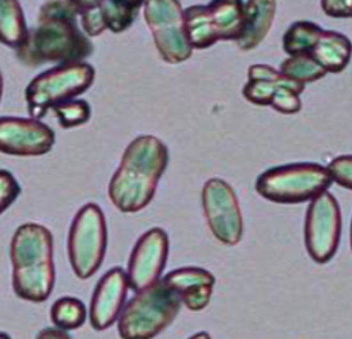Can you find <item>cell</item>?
<instances>
[{
	"instance_id": "f1b7e54d",
	"label": "cell",
	"mask_w": 352,
	"mask_h": 339,
	"mask_svg": "<svg viewBox=\"0 0 352 339\" xmlns=\"http://www.w3.org/2000/svg\"><path fill=\"white\" fill-rule=\"evenodd\" d=\"M36 339H72L70 338V335L66 332V331H62V329H58V328H45L42 329Z\"/></svg>"
},
{
	"instance_id": "2e32d148",
	"label": "cell",
	"mask_w": 352,
	"mask_h": 339,
	"mask_svg": "<svg viewBox=\"0 0 352 339\" xmlns=\"http://www.w3.org/2000/svg\"><path fill=\"white\" fill-rule=\"evenodd\" d=\"M162 282L178 295L189 311L199 312L209 305L212 298L215 276L204 267L185 266L165 275Z\"/></svg>"
},
{
	"instance_id": "603a6c76",
	"label": "cell",
	"mask_w": 352,
	"mask_h": 339,
	"mask_svg": "<svg viewBox=\"0 0 352 339\" xmlns=\"http://www.w3.org/2000/svg\"><path fill=\"white\" fill-rule=\"evenodd\" d=\"M279 72L302 85L320 80L328 75L320 65H316L307 55L289 56L283 62V65H280Z\"/></svg>"
},
{
	"instance_id": "d6986e66",
	"label": "cell",
	"mask_w": 352,
	"mask_h": 339,
	"mask_svg": "<svg viewBox=\"0 0 352 339\" xmlns=\"http://www.w3.org/2000/svg\"><path fill=\"white\" fill-rule=\"evenodd\" d=\"M28 33L21 3L16 0H0V43L19 49L25 43Z\"/></svg>"
},
{
	"instance_id": "3957f363",
	"label": "cell",
	"mask_w": 352,
	"mask_h": 339,
	"mask_svg": "<svg viewBox=\"0 0 352 339\" xmlns=\"http://www.w3.org/2000/svg\"><path fill=\"white\" fill-rule=\"evenodd\" d=\"M9 254L16 296L33 303L47 300L56 281L52 232L34 222L21 225L10 241Z\"/></svg>"
},
{
	"instance_id": "5bb4252c",
	"label": "cell",
	"mask_w": 352,
	"mask_h": 339,
	"mask_svg": "<svg viewBox=\"0 0 352 339\" xmlns=\"http://www.w3.org/2000/svg\"><path fill=\"white\" fill-rule=\"evenodd\" d=\"M129 291L126 272L119 266L112 267L98 282L91 300L89 319L96 331L111 328L120 315Z\"/></svg>"
},
{
	"instance_id": "44dd1931",
	"label": "cell",
	"mask_w": 352,
	"mask_h": 339,
	"mask_svg": "<svg viewBox=\"0 0 352 339\" xmlns=\"http://www.w3.org/2000/svg\"><path fill=\"white\" fill-rule=\"evenodd\" d=\"M322 28L314 22L302 21L294 23L284 34L283 46L289 56L307 55V53L318 42Z\"/></svg>"
},
{
	"instance_id": "6da1fadb",
	"label": "cell",
	"mask_w": 352,
	"mask_h": 339,
	"mask_svg": "<svg viewBox=\"0 0 352 339\" xmlns=\"http://www.w3.org/2000/svg\"><path fill=\"white\" fill-rule=\"evenodd\" d=\"M83 2L58 0L46 2L38 16V25L29 30L16 56L28 66L43 63H78L89 58L94 43L79 29Z\"/></svg>"
},
{
	"instance_id": "5b68a950",
	"label": "cell",
	"mask_w": 352,
	"mask_h": 339,
	"mask_svg": "<svg viewBox=\"0 0 352 339\" xmlns=\"http://www.w3.org/2000/svg\"><path fill=\"white\" fill-rule=\"evenodd\" d=\"M95 67L86 62L52 67L29 82L25 91L32 119H42L49 109L83 95L95 80Z\"/></svg>"
},
{
	"instance_id": "ffe728a7",
	"label": "cell",
	"mask_w": 352,
	"mask_h": 339,
	"mask_svg": "<svg viewBox=\"0 0 352 339\" xmlns=\"http://www.w3.org/2000/svg\"><path fill=\"white\" fill-rule=\"evenodd\" d=\"M87 318L85 303L74 296H63L55 300L50 308V320L55 328L62 331H75L83 327Z\"/></svg>"
},
{
	"instance_id": "d4e9b609",
	"label": "cell",
	"mask_w": 352,
	"mask_h": 339,
	"mask_svg": "<svg viewBox=\"0 0 352 339\" xmlns=\"http://www.w3.org/2000/svg\"><path fill=\"white\" fill-rule=\"evenodd\" d=\"M332 182H337L340 186L351 190L352 189V156L342 155L332 160L325 166Z\"/></svg>"
},
{
	"instance_id": "4dcf8cb0",
	"label": "cell",
	"mask_w": 352,
	"mask_h": 339,
	"mask_svg": "<svg viewBox=\"0 0 352 339\" xmlns=\"http://www.w3.org/2000/svg\"><path fill=\"white\" fill-rule=\"evenodd\" d=\"M2 95H3V76H2V72H0V100H2Z\"/></svg>"
},
{
	"instance_id": "4316f807",
	"label": "cell",
	"mask_w": 352,
	"mask_h": 339,
	"mask_svg": "<svg viewBox=\"0 0 352 339\" xmlns=\"http://www.w3.org/2000/svg\"><path fill=\"white\" fill-rule=\"evenodd\" d=\"M270 106H272L276 112L285 113V115H294L302 109V102L299 95L289 91V89L279 87L275 92Z\"/></svg>"
},
{
	"instance_id": "83f0119b",
	"label": "cell",
	"mask_w": 352,
	"mask_h": 339,
	"mask_svg": "<svg viewBox=\"0 0 352 339\" xmlns=\"http://www.w3.org/2000/svg\"><path fill=\"white\" fill-rule=\"evenodd\" d=\"M322 10L331 17H349L352 16L351 0H322Z\"/></svg>"
},
{
	"instance_id": "30bf717a",
	"label": "cell",
	"mask_w": 352,
	"mask_h": 339,
	"mask_svg": "<svg viewBox=\"0 0 352 339\" xmlns=\"http://www.w3.org/2000/svg\"><path fill=\"white\" fill-rule=\"evenodd\" d=\"M342 230L341 209L328 190L311 201L304 225L305 248L316 263H327L337 254Z\"/></svg>"
},
{
	"instance_id": "52a82bcc",
	"label": "cell",
	"mask_w": 352,
	"mask_h": 339,
	"mask_svg": "<svg viewBox=\"0 0 352 339\" xmlns=\"http://www.w3.org/2000/svg\"><path fill=\"white\" fill-rule=\"evenodd\" d=\"M108 248V226L103 210L86 204L72 221L67 237V255L75 275L89 279L100 267Z\"/></svg>"
},
{
	"instance_id": "8fae6325",
	"label": "cell",
	"mask_w": 352,
	"mask_h": 339,
	"mask_svg": "<svg viewBox=\"0 0 352 339\" xmlns=\"http://www.w3.org/2000/svg\"><path fill=\"white\" fill-rule=\"evenodd\" d=\"M202 208L212 235L235 246L243 235L242 210L234 188L221 177H210L202 188Z\"/></svg>"
},
{
	"instance_id": "f546056e",
	"label": "cell",
	"mask_w": 352,
	"mask_h": 339,
	"mask_svg": "<svg viewBox=\"0 0 352 339\" xmlns=\"http://www.w3.org/2000/svg\"><path fill=\"white\" fill-rule=\"evenodd\" d=\"M188 339H212V338H210V335H209L208 332H198V333L192 335V336L188 338Z\"/></svg>"
},
{
	"instance_id": "7c38bea8",
	"label": "cell",
	"mask_w": 352,
	"mask_h": 339,
	"mask_svg": "<svg viewBox=\"0 0 352 339\" xmlns=\"http://www.w3.org/2000/svg\"><path fill=\"white\" fill-rule=\"evenodd\" d=\"M169 254V238L162 228H152L138 239L128 262V283L140 292L160 281Z\"/></svg>"
},
{
	"instance_id": "7a4b0ae2",
	"label": "cell",
	"mask_w": 352,
	"mask_h": 339,
	"mask_svg": "<svg viewBox=\"0 0 352 339\" xmlns=\"http://www.w3.org/2000/svg\"><path fill=\"white\" fill-rule=\"evenodd\" d=\"M168 162L169 152L161 139L152 135L133 139L109 182L108 193L112 204L123 213H136L146 208Z\"/></svg>"
},
{
	"instance_id": "9a60e30c",
	"label": "cell",
	"mask_w": 352,
	"mask_h": 339,
	"mask_svg": "<svg viewBox=\"0 0 352 339\" xmlns=\"http://www.w3.org/2000/svg\"><path fill=\"white\" fill-rule=\"evenodd\" d=\"M144 2H83L80 12L82 32L86 36H99L104 30L122 33L133 25Z\"/></svg>"
},
{
	"instance_id": "e0dca14e",
	"label": "cell",
	"mask_w": 352,
	"mask_h": 339,
	"mask_svg": "<svg viewBox=\"0 0 352 339\" xmlns=\"http://www.w3.org/2000/svg\"><path fill=\"white\" fill-rule=\"evenodd\" d=\"M243 3L245 26L241 38L236 41L241 50L255 49L268 34L276 12V2L272 0H248Z\"/></svg>"
},
{
	"instance_id": "ba28073f",
	"label": "cell",
	"mask_w": 352,
	"mask_h": 339,
	"mask_svg": "<svg viewBox=\"0 0 352 339\" xmlns=\"http://www.w3.org/2000/svg\"><path fill=\"white\" fill-rule=\"evenodd\" d=\"M184 21L192 49H206L219 41H238L245 26L243 3L218 0L184 10Z\"/></svg>"
},
{
	"instance_id": "8992f818",
	"label": "cell",
	"mask_w": 352,
	"mask_h": 339,
	"mask_svg": "<svg viewBox=\"0 0 352 339\" xmlns=\"http://www.w3.org/2000/svg\"><path fill=\"white\" fill-rule=\"evenodd\" d=\"M332 179L325 166L312 162L274 166L256 179V192L274 204H304L331 186Z\"/></svg>"
},
{
	"instance_id": "9c48e42d",
	"label": "cell",
	"mask_w": 352,
	"mask_h": 339,
	"mask_svg": "<svg viewBox=\"0 0 352 339\" xmlns=\"http://www.w3.org/2000/svg\"><path fill=\"white\" fill-rule=\"evenodd\" d=\"M144 16L155 46L166 63L178 65L192 56L181 2L148 0L144 2Z\"/></svg>"
},
{
	"instance_id": "cb8c5ba5",
	"label": "cell",
	"mask_w": 352,
	"mask_h": 339,
	"mask_svg": "<svg viewBox=\"0 0 352 339\" xmlns=\"http://www.w3.org/2000/svg\"><path fill=\"white\" fill-rule=\"evenodd\" d=\"M54 112L58 116L59 124L63 129L80 127V124L89 122L92 115L91 105L83 99H74L58 105L54 108Z\"/></svg>"
},
{
	"instance_id": "ac0fdd59",
	"label": "cell",
	"mask_w": 352,
	"mask_h": 339,
	"mask_svg": "<svg viewBox=\"0 0 352 339\" xmlns=\"http://www.w3.org/2000/svg\"><path fill=\"white\" fill-rule=\"evenodd\" d=\"M327 74H341L351 61V42L342 33L322 30L318 42L307 53Z\"/></svg>"
},
{
	"instance_id": "277c9868",
	"label": "cell",
	"mask_w": 352,
	"mask_h": 339,
	"mask_svg": "<svg viewBox=\"0 0 352 339\" xmlns=\"http://www.w3.org/2000/svg\"><path fill=\"white\" fill-rule=\"evenodd\" d=\"M181 299L160 279L138 292L118 318L122 339H153L165 331L181 311Z\"/></svg>"
},
{
	"instance_id": "7402d4cb",
	"label": "cell",
	"mask_w": 352,
	"mask_h": 339,
	"mask_svg": "<svg viewBox=\"0 0 352 339\" xmlns=\"http://www.w3.org/2000/svg\"><path fill=\"white\" fill-rule=\"evenodd\" d=\"M279 87H287L296 95H301L305 91V85L292 79L284 82H268V80H248L242 89L243 98L258 106H268Z\"/></svg>"
},
{
	"instance_id": "484cf974",
	"label": "cell",
	"mask_w": 352,
	"mask_h": 339,
	"mask_svg": "<svg viewBox=\"0 0 352 339\" xmlns=\"http://www.w3.org/2000/svg\"><path fill=\"white\" fill-rule=\"evenodd\" d=\"M22 188L16 177L6 169H0V215L19 198Z\"/></svg>"
},
{
	"instance_id": "4fadbf2b",
	"label": "cell",
	"mask_w": 352,
	"mask_h": 339,
	"mask_svg": "<svg viewBox=\"0 0 352 339\" xmlns=\"http://www.w3.org/2000/svg\"><path fill=\"white\" fill-rule=\"evenodd\" d=\"M55 132L32 118L0 116V152L10 156H43L55 145Z\"/></svg>"
},
{
	"instance_id": "1f68e13d",
	"label": "cell",
	"mask_w": 352,
	"mask_h": 339,
	"mask_svg": "<svg viewBox=\"0 0 352 339\" xmlns=\"http://www.w3.org/2000/svg\"><path fill=\"white\" fill-rule=\"evenodd\" d=\"M0 339H12V338H10V335L6 333V332H0Z\"/></svg>"
}]
</instances>
